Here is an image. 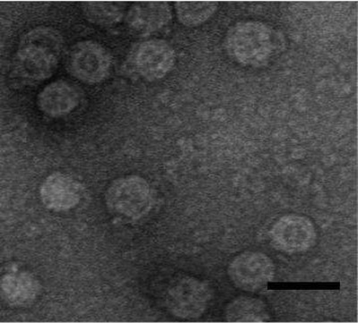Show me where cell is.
I'll return each instance as SVG.
<instances>
[{"label":"cell","mask_w":358,"mask_h":323,"mask_svg":"<svg viewBox=\"0 0 358 323\" xmlns=\"http://www.w3.org/2000/svg\"><path fill=\"white\" fill-rule=\"evenodd\" d=\"M218 9L212 1H179L175 3L178 21L187 27H196L209 20Z\"/></svg>","instance_id":"14"},{"label":"cell","mask_w":358,"mask_h":323,"mask_svg":"<svg viewBox=\"0 0 358 323\" xmlns=\"http://www.w3.org/2000/svg\"><path fill=\"white\" fill-rule=\"evenodd\" d=\"M80 101V89L63 80L45 86L37 97L38 107L51 117L66 116L78 107Z\"/></svg>","instance_id":"10"},{"label":"cell","mask_w":358,"mask_h":323,"mask_svg":"<svg viewBox=\"0 0 358 323\" xmlns=\"http://www.w3.org/2000/svg\"><path fill=\"white\" fill-rule=\"evenodd\" d=\"M274 273L273 260L259 252H242L233 259L228 268L230 280L246 292L263 289L273 280Z\"/></svg>","instance_id":"6"},{"label":"cell","mask_w":358,"mask_h":323,"mask_svg":"<svg viewBox=\"0 0 358 323\" xmlns=\"http://www.w3.org/2000/svg\"><path fill=\"white\" fill-rule=\"evenodd\" d=\"M3 299L9 306L25 307L39 296L41 286L34 275L28 271H15L3 276L0 284Z\"/></svg>","instance_id":"12"},{"label":"cell","mask_w":358,"mask_h":323,"mask_svg":"<svg viewBox=\"0 0 358 323\" xmlns=\"http://www.w3.org/2000/svg\"><path fill=\"white\" fill-rule=\"evenodd\" d=\"M82 9L89 22L104 27L117 24L124 15L123 6L111 3L86 2Z\"/></svg>","instance_id":"15"},{"label":"cell","mask_w":358,"mask_h":323,"mask_svg":"<svg viewBox=\"0 0 358 323\" xmlns=\"http://www.w3.org/2000/svg\"><path fill=\"white\" fill-rule=\"evenodd\" d=\"M271 239L279 250L296 254L308 251L316 241V230L311 220L299 214L280 217L271 230Z\"/></svg>","instance_id":"7"},{"label":"cell","mask_w":358,"mask_h":323,"mask_svg":"<svg viewBox=\"0 0 358 323\" xmlns=\"http://www.w3.org/2000/svg\"><path fill=\"white\" fill-rule=\"evenodd\" d=\"M171 17L167 2H140L131 6L127 21L133 31L149 35L166 27Z\"/></svg>","instance_id":"11"},{"label":"cell","mask_w":358,"mask_h":323,"mask_svg":"<svg viewBox=\"0 0 358 323\" xmlns=\"http://www.w3.org/2000/svg\"><path fill=\"white\" fill-rule=\"evenodd\" d=\"M210 300L209 286L196 278L184 277L175 280L166 294V306L172 315L181 319L200 317Z\"/></svg>","instance_id":"5"},{"label":"cell","mask_w":358,"mask_h":323,"mask_svg":"<svg viewBox=\"0 0 358 323\" xmlns=\"http://www.w3.org/2000/svg\"><path fill=\"white\" fill-rule=\"evenodd\" d=\"M226 317L229 322H261L267 321L268 315L266 307L260 300L242 296L227 307Z\"/></svg>","instance_id":"13"},{"label":"cell","mask_w":358,"mask_h":323,"mask_svg":"<svg viewBox=\"0 0 358 323\" xmlns=\"http://www.w3.org/2000/svg\"><path fill=\"white\" fill-rule=\"evenodd\" d=\"M63 49V38L55 29L34 28L25 34L19 43L15 72L29 82L44 81L56 72Z\"/></svg>","instance_id":"1"},{"label":"cell","mask_w":358,"mask_h":323,"mask_svg":"<svg viewBox=\"0 0 358 323\" xmlns=\"http://www.w3.org/2000/svg\"><path fill=\"white\" fill-rule=\"evenodd\" d=\"M111 56L106 48L94 41H80L70 49L66 69L73 78L88 85L100 84L110 76Z\"/></svg>","instance_id":"4"},{"label":"cell","mask_w":358,"mask_h":323,"mask_svg":"<svg viewBox=\"0 0 358 323\" xmlns=\"http://www.w3.org/2000/svg\"><path fill=\"white\" fill-rule=\"evenodd\" d=\"M84 187L78 180L63 173L55 172L45 178L40 187L43 206L52 212H69L78 206Z\"/></svg>","instance_id":"9"},{"label":"cell","mask_w":358,"mask_h":323,"mask_svg":"<svg viewBox=\"0 0 358 323\" xmlns=\"http://www.w3.org/2000/svg\"><path fill=\"white\" fill-rule=\"evenodd\" d=\"M132 62L141 78L149 82L158 81L173 69L176 53L167 41L152 39L137 46Z\"/></svg>","instance_id":"8"},{"label":"cell","mask_w":358,"mask_h":323,"mask_svg":"<svg viewBox=\"0 0 358 323\" xmlns=\"http://www.w3.org/2000/svg\"><path fill=\"white\" fill-rule=\"evenodd\" d=\"M277 48L276 33L264 22H236L226 34L227 53L243 66L261 67L266 65Z\"/></svg>","instance_id":"2"},{"label":"cell","mask_w":358,"mask_h":323,"mask_svg":"<svg viewBox=\"0 0 358 323\" xmlns=\"http://www.w3.org/2000/svg\"><path fill=\"white\" fill-rule=\"evenodd\" d=\"M108 210L115 216L138 220L152 209L151 187L139 175H126L112 182L105 194Z\"/></svg>","instance_id":"3"}]
</instances>
